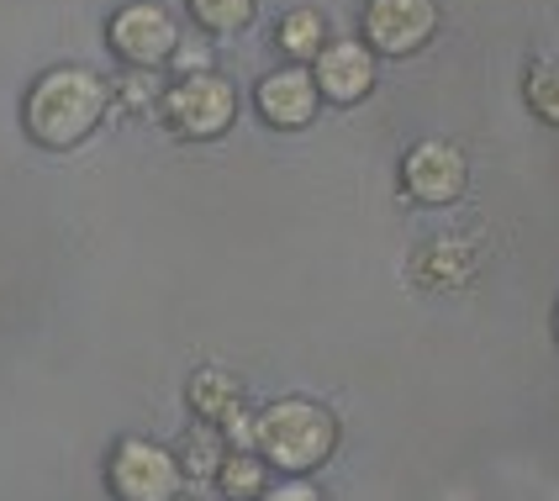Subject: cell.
Listing matches in <instances>:
<instances>
[{"label":"cell","instance_id":"obj_9","mask_svg":"<svg viewBox=\"0 0 559 501\" xmlns=\"http://www.w3.org/2000/svg\"><path fill=\"white\" fill-rule=\"evenodd\" d=\"M259 111L270 127H307L317 111V85L307 69H280L259 85Z\"/></svg>","mask_w":559,"mask_h":501},{"label":"cell","instance_id":"obj_14","mask_svg":"<svg viewBox=\"0 0 559 501\" xmlns=\"http://www.w3.org/2000/svg\"><path fill=\"white\" fill-rule=\"evenodd\" d=\"M528 100H533V111L544 117V122H555L559 127V69H533V80H528Z\"/></svg>","mask_w":559,"mask_h":501},{"label":"cell","instance_id":"obj_11","mask_svg":"<svg viewBox=\"0 0 559 501\" xmlns=\"http://www.w3.org/2000/svg\"><path fill=\"white\" fill-rule=\"evenodd\" d=\"M469 270H475V259L460 238H433L428 249L412 259V275L423 285H433V290H454V285L469 281Z\"/></svg>","mask_w":559,"mask_h":501},{"label":"cell","instance_id":"obj_6","mask_svg":"<svg viewBox=\"0 0 559 501\" xmlns=\"http://www.w3.org/2000/svg\"><path fill=\"white\" fill-rule=\"evenodd\" d=\"M438 27L433 0H370L365 5V32L380 53H417Z\"/></svg>","mask_w":559,"mask_h":501},{"label":"cell","instance_id":"obj_18","mask_svg":"<svg viewBox=\"0 0 559 501\" xmlns=\"http://www.w3.org/2000/svg\"><path fill=\"white\" fill-rule=\"evenodd\" d=\"M555 327H559V317H555Z\"/></svg>","mask_w":559,"mask_h":501},{"label":"cell","instance_id":"obj_4","mask_svg":"<svg viewBox=\"0 0 559 501\" xmlns=\"http://www.w3.org/2000/svg\"><path fill=\"white\" fill-rule=\"evenodd\" d=\"M111 491L117 501H175L180 491V465L169 449H158L148 439H127L111 454Z\"/></svg>","mask_w":559,"mask_h":501},{"label":"cell","instance_id":"obj_5","mask_svg":"<svg viewBox=\"0 0 559 501\" xmlns=\"http://www.w3.org/2000/svg\"><path fill=\"white\" fill-rule=\"evenodd\" d=\"M111 48H117V59L138 63V69H154V63H164L180 48L175 16H169L164 5H148V0L122 5V11L111 16Z\"/></svg>","mask_w":559,"mask_h":501},{"label":"cell","instance_id":"obj_10","mask_svg":"<svg viewBox=\"0 0 559 501\" xmlns=\"http://www.w3.org/2000/svg\"><path fill=\"white\" fill-rule=\"evenodd\" d=\"M190 402H195V411L206 422H222L238 439H249V428H243V396H238V385L222 375V370H201V375L190 380Z\"/></svg>","mask_w":559,"mask_h":501},{"label":"cell","instance_id":"obj_7","mask_svg":"<svg viewBox=\"0 0 559 501\" xmlns=\"http://www.w3.org/2000/svg\"><path fill=\"white\" fill-rule=\"evenodd\" d=\"M402 186L412 201H428V206H443L465 190V154L454 143H417L402 164Z\"/></svg>","mask_w":559,"mask_h":501},{"label":"cell","instance_id":"obj_16","mask_svg":"<svg viewBox=\"0 0 559 501\" xmlns=\"http://www.w3.org/2000/svg\"><path fill=\"white\" fill-rule=\"evenodd\" d=\"M259 501H317V491L311 486H280V491H270V497H259Z\"/></svg>","mask_w":559,"mask_h":501},{"label":"cell","instance_id":"obj_2","mask_svg":"<svg viewBox=\"0 0 559 501\" xmlns=\"http://www.w3.org/2000/svg\"><path fill=\"white\" fill-rule=\"evenodd\" d=\"M249 439L280 470H317L333 454L338 428H333V417L317 407V402H275L270 411H259Z\"/></svg>","mask_w":559,"mask_h":501},{"label":"cell","instance_id":"obj_8","mask_svg":"<svg viewBox=\"0 0 559 501\" xmlns=\"http://www.w3.org/2000/svg\"><path fill=\"white\" fill-rule=\"evenodd\" d=\"M311 85H317V95H328V100H338V106L365 100L374 85L370 48H365V43H322L317 69H311Z\"/></svg>","mask_w":559,"mask_h":501},{"label":"cell","instance_id":"obj_17","mask_svg":"<svg viewBox=\"0 0 559 501\" xmlns=\"http://www.w3.org/2000/svg\"><path fill=\"white\" fill-rule=\"evenodd\" d=\"M127 100H132V106H148V80H143V74H132V80H127Z\"/></svg>","mask_w":559,"mask_h":501},{"label":"cell","instance_id":"obj_13","mask_svg":"<svg viewBox=\"0 0 559 501\" xmlns=\"http://www.w3.org/2000/svg\"><path fill=\"white\" fill-rule=\"evenodd\" d=\"M190 16L206 32H238V27H249L253 0H190Z\"/></svg>","mask_w":559,"mask_h":501},{"label":"cell","instance_id":"obj_15","mask_svg":"<svg viewBox=\"0 0 559 501\" xmlns=\"http://www.w3.org/2000/svg\"><path fill=\"white\" fill-rule=\"evenodd\" d=\"M222 486H227L233 497H249V491H259V465H253L249 454H233V460H227V470H222Z\"/></svg>","mask_w":559,"mask_h":501},{"label":"cell","instance_id":"obj_3","mask_svg":"<svg viewBox=\"0 0 559 501\" xmlns=\"http://www.w3.org/2000/svg\"><path fill=\"white\" fill-rule=\"evenodd\" d=\"M233 111H238V95L212 69L186 74L175 91L164 95V122L175 127L180 138H222L233 127Z\"/></svg>","mask_w":559,"mask_h":501},{"label":"cell","instance_id":"obj_12","mask_svg":"<svg viewBox=\"0 0 559 501\" xmlns=\"http://www.w3.org/2000/svg\"><path fill=\"white\" fill-rule=\"evenodd\" d=\"M322 16H317V11H290V16H285V22H280V53H290V59H307V53H322V43H328V37H322Z\"/></svg>","mask_w":559,"mask_h":501},{"label":"cell","instance_id":"obj_1","mask_svg":"<svg viewBox=\"0 0 559 501\" xmlns=\"http://www.w3.org/2000/svg\"><path fill=\"white\" fill-rule=\"evenodd\" d=\"M106 117V85L85 69H53L27 95V132L43 148H74Z\"/></svg>","mask_w":559,"mask_h":501}]
</instances>
